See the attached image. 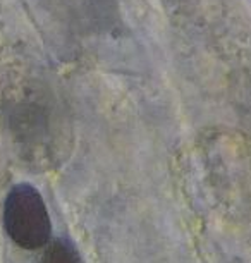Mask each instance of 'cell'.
Here are the masks:
<instances>
[{"label": "cell", "mask_w": 251, "mask_h": 263, "mask_svg": "<svg viewBox=\"0 0 251 263\" xmlns=\"http://www.w3.org/2000/svg\"><path fill=\"white\" fill-rule=\"evenodd\" d=\"M4 226L9 237L24 250L50 242L52 222L42 195L29 184L14 186L4 203Z\"/></svg>", "instance_id": "cell-1"}, {"label": "cell", "mask_w": 251, "mask_h": 263, "mask_svg": "<svg viewBox=\"0 0 251 263\" xmlns=\"http://www.w3.org/2000/svg\"><path fill=\"white\" fill-rule=\"evenodd\" d=\"M11 131L26 160L47 162L53 155V129L50 112L34 102H21L12 107Z\"/></svg>", "instance_id": "cell-2"}, {"label": "cell", "mask_w": 251, "mask_h": 263, "mask_svg": "<svg viewBox=\"0 0 251 263\" xmlns=\"http://www.w3.org/2000/svg\"><path fill=\"white\" fill-rule=\"evenodd\" d=\"M38 263H83V260L71 242L55 239L45 246Z\"/></svg>", "instance_id": "cell-3"}]
</instances>
